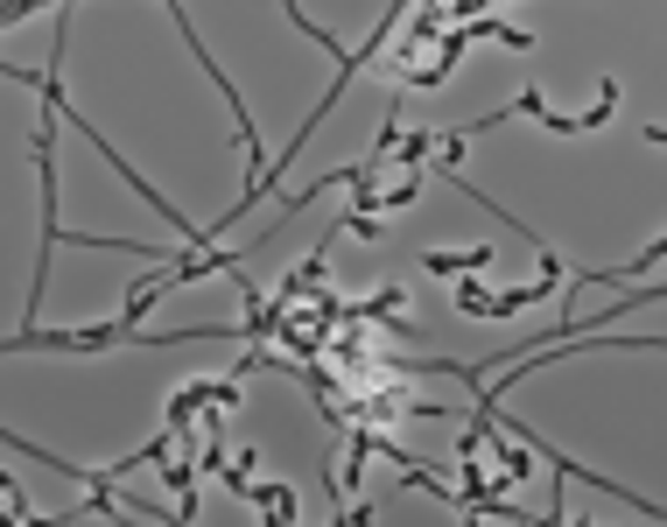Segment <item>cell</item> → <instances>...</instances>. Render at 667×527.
I'll return each instance as SVG.
<instances>
[{"instance_id": "1", "label": "cell", "mask_w": 667, "mask_h": 527, "mask_svg": "<svg viewBox=\"0 0 667 527\" xmlns=\"http://www.w3.org/2000/svg\"><path fill=\"white\" fill-rule=\"evenodd\" d=\"M485 260H492L485 247H471V254H443V247H435V254H422V268H429V275H456V281H464V275H478Z\"/></svg>"}]
</instances>
